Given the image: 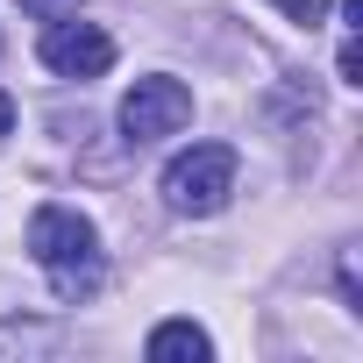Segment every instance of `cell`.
Segmentation results:
<instances>
[{
    "label": "cell",
    "mask_w": 363,
    "mask_h": 363,
    "mask_svg": "<svg viewBox=\"0 0 363 363\" xmlns=\"http://www.w3.org/2000/svg\"><path fill=\"white\" fill-rule=\"evenodd\" d=\"M29 257L57 278L65 299H79V292H93L100 235H93V221H86L79 207H36V221H29Z\"/></svg>",
    "instance_id": "cell-1"
},
{
    "label": "cell",
    "mask_w": 363,
    "mask_h": 363,
    "mask_svg": "<svg viewBox=\"0 0 363 363\" xmlns=\"http://www.w3.org/2000/svg\"><path fill=\"white\" fill-rule=\"evenodd\" d=\"M228 193H235V150H228V143H193V150H178V157L164 164V200H171V214L207 221V214L228 207Z\"/></svg>",
    "instance_id": "cell-2"
},
{
    "label": "cell",
    "mask_w": 363,
    "mask_h": 363,
    "mask_svg": "<svg viewBox=\"0 0 363 363\" xmlns=\"http://www.w3.org/2000/svg\"><path fill=\"white\" fill-rule=\"evenodd\" d=\"M193 121V93L178 79H135L128 100H121V135L128 143H164Z\"/></svg>",
    "instance_id": "cell-3"
},
{
    "label": "cell",
    "mask_w": 363,
    "mask_h": 363,
    "mask_svg": "<svg viewBox=\"0 0 363 363\" xmlns=\"http://www.w3.org/2000/svg\"><path fill=\"white\" fill-rule=\"evenodd\" d=\"M43 65L57 79H100L114 65V36L100 22H50L43 29Z\"/></svg>",
    "instance_id": "cell-4"
},
{
    "label": "cell",
    "mask_w": 363,
    "mask_h": 363,
    "mask_svg": "<svg viewBox=\"0 0 363 363\" xmlns=\"http://www.w3.org/2000/svg\"><path fill=\"white\" fill-rule=\"evenodd\" d=\"M150 363H207L214 356V342H207V328H193V320H164V328H150Z\"/></svg>",
    "instance_id": "cell-5"
},
{
    "label": "cell",
    "mask_w": 363,
    "mask_h": 363,
    "mask_svg": "<svg viewBox=\"0 0 363 363\" xmlns=\"http://www.w3.org/2000/svg\"><path fill=\"white\" fill-rule=\"evenodd\" d=\"M271 8H278L285 22H299V29H313V22L328 15V0H271Z\"/></svg>",
    "instance_id": "cell-6"
},
{
    "label": "cell",
    "mask_w": 363,
    "mask_h": 363,
    "mask_svg": "<svg viewBox=\"0 0 363 363\" xmlns=\"http://www.w3.org/2000/svg\"><path fill=\"white\" fill-rule=\"evenodd\" d=\"M8 128H15V100H8V93H0V135H8Z\"/></svg>",
    "instance_id": "cell-7"
},
{
    "label": "cell",
    "mask_w": 363,
    "mask_h": 363,
    "mask_svg": "<svg viewBox=\"0 0 363 363\" xmlns=\"http://www.w3.org/2000/svg\"><path fill=\"white\" fill-rule=\"evenodd\" d=\"M29 8H50V0H29Z\"/></svg>",
    "instance_id": "cell-8"
}]
</instances>
